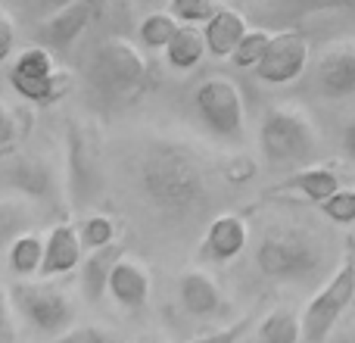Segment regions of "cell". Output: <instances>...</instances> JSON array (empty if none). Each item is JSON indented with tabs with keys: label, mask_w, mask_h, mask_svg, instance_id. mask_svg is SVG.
Returning <instances> with one entry per match:
<instances>
[{
	"label": "cell",
	"mask_w": 355,
	"mask_h": 343,
	"mask_svg": "<svg viewBox=\"0 0 355 343\" xmlns=\"http://www.w3.org/2000/svg\"><path fill=\"white\" fill-rule=\"evenodd\" d=\"M168 10L181 25H206L218 12L215 0H168Z\"/></svg>",
	"instance_id": "obj_29"
},
{
	"label": "cell",
	"mask_w": 355,
	"mask_h": 343,
	"mask_svg": "<svg viewBox=\"0 0 355 343\" xmlns=\"http://www.w3.org/2000/svg\"><path fill=\"white\" fill-rule=\"evenodd\" d=\"M277 10H287L290 16H312V12L355 10V0H275Z\"/></svg>",
	"instance_id": "obj_32"
},
{
	"label": "cell",
	"mask_w": 355,
	"mask_h": 343,
	"mask_svg": "<svg viewBox=\"0 0 355 343\" xmlns=\"http://www.w3.org/2000/svg\"><path fill=\"white\" fill-rule=\"evenodd\" d=\"M178 296H181V306L187 309L196 319H206V315H215L221 309V290L206 271L190 269L181 275L178 281Z\"/></svg>",
	"instance_id": "obj_19"
},
{
	"label": "cell",
	"mask_w": 355,
	"mask_h": 343,
	"mask_svg": "<svg viewBox=\"0 0 355 343\" xmlns=\"http://www.w3.org/2000/svg\"><path fill=\"white\" fill-rule=\"evenodd\" d=\"M196 112L215 131L218 137H240L243 135L246 110H243V94L234 81L227 78H206L196 87Z\"/></svg>",
	"instance_id": "obj_7"
},
{
	"label": "cell",
	"mask_w": 355,
	"mask_h": 343,
	"mask_svg": "<svg viewBox=\"0 0 355 343\" xmlns=\"http://www.w3.org/2000/svg\"><path fill=\"white\" fill-rule=\"evenodd\" d=\"M44 253H47V237L35 231H22L16 240L10 244V269L16 271L22 281H28L31 275H41V265H44Z\"/></svg>",
	"instance_id": "obj_21"
},
{
	"label": "cell",
	"mask_w": 355,
	"mask_h": 343,
	"mask_svg": "<svg viewBox=\"0 0 355 343\" xmlns=\"http://www.w3.org/2000/svg\"><path fill=\"white\" fill-rule=\"evenodd\" d=\"M321 215L334 225H355V187H340L331 200L321 203Z\"/></svg>",
	"instance_id": "obj_30"
},
{
	"label": "cell",
	"mask_w": 355,
	"mask_h": 343,
	"mask_svg": "<svg viewBox=\"0 0 355 343\" xmlns=\"http://www.w3.org/2000/svg\"><path fill=\"white\" fill-rule=\"evenodd\" d=\"M3 10H19L22 16L35 19V22H47L50 16H56L60 10H66L69 3H75V0H3Z\"/></svg>",
	"instance_id": "obj_31"
},
{
	"label": "cell",
	"mask_w": 355,
	"mask_h": 343,
	"mask_svg": "<svg viewBox=\"0 0 355 343\" xmlns=\"http://www.w3.org/2000/svg\"><path fill=\"white\" fill-rule=\"evenodd\" d=\"M12 309L28 321L35 331L47 334L50 340L75 328V303L62 287L50 281H16L6 287Z\"/></svg>",
	"instance_id": "obj_6"
},
{
	"label": "cell",
	"mask_w": 355,
	"mask_h": 343,
	"mask_svg": "<svg viewBox=\"0 0 355 343\" xmlns=\"http://www.w3.org/2000/svg\"><path fill=\"white\" fill-rule=\"evenodd\" d=\"M12 47H16V22H12V12L3 10L0 12V62L10 60Z\"/></svg>",
	"instance_id": "obj_35"
},
{
	"label": "cell",
	"mask_w": 355,
	"mask_h": 343,
	"mask_svg": "<svg viewBox=\"0 0 355 343\" xmlns=\"http://www.w3.org/2000/svg\"><path fill=\"white\" fill-rule=\"evenodd\" d=\"M56 72L60 69H56L53 50L35 44V47H25L12 60V66L6 69V81H41V78H53Z\"/></svg>",
	"instance_id": "obj_22"
},
{
	"label": "cell",
	"mask_w": 355,
	"mask_h": 343,
	"mask_svg": "<svg viewBox=\"0 0 355 343\" xmlns=\"http://www.w3.org/2000/svg\"><path fill=\"white\" fill-rule=\"evenodd\" d=\"M125 259V244L116 240L110 246H100V250L87 253V259L81 262V290L91 303H100L103 294H110V278L116 271V265Z\"/></svg>",
	"instance_id": "obj_17"
},
{
	"label": "cell",
	"mask_w": 355,
	"mask_h": 343,
	"mask_svg": "<svg viewBox=\"0 0 355 343\" xmlns=\"http://www.w3.org/2000/svg\"><path fill=\"white\" fill-rule=\"evenodd\" d=\"M97 137L81 125H69L66 135V160H69V187H72V200L91 203L103 187V172H100V153H97Z\"/></svg>",
	"instance_id": "obj_8"
},
{
	"label": "cell",
	"mask_w": 355,
	"mask_h": 343,
	"mask_svg": "<svg viewBox=\"0 0 355 343\" xmlns=\"http://www.w3.org/2000/svg\"><path fill=\"white\" fill-rule=\"evenodd\" d=\"M3 187L16 190L25 196H47L50 194V169L44 160L28 153H16V156H3Z\"/></svg>",
	"instance_id": "obj_15"
},
{
	"label": "cell",
	"mask_w": 355,
	"mask_h": 343,
	"mask_svg": "<svg viewBox=\"0 0 355 343\" xmlns=\"http://www.w3.org/2000/svg\"><path fill=\"white\" fill-rule=\"evenodd\" d=\"M144 3H159V0H144Z\"/></svg>",
	"instance_id": "obj_40"
},
{
	"label": "cell",
	"mask_w": 355,
	"mask_h": 343,
	"mask_svg": "<svg viewBox=\"0 0 355 343\" xmlns=\"http://www.w3.org/2000/svg\"><path fill=\"white\" fill-rule=\"evenodd\" d=\"M137 187L153 209L178 219L196 212L209 194L206 172L196 156L168 141H156L144 150L137 162Z\"/></svg>",
	"instance_id": "obj_1"
},
{
	"label": "cell",
	"mask_w": 355,
	"mask_h": 343,
	"mask_svg": "<svg viewBox=\"0 0 355 343\" xmlns=\"http://www.w3.org/2000/svg\"><path fill=\"white\" fill-rule=\"evenodd\" d=\"M355 300V237L346 240L343 259H340L337 271L331 281L309 300L306 312H302V337L306 343H327L334 337V328L343 319V312Z\"/></svg>",
	"instance_id": "obj_5"
},
{
	"label": "cell",
	"mask_w": 355,
	"mask_h": 343,
	"mask_svg": "<svg viewBox=\"0 0 355 343\" xmlns=\"http://www.w3.org/2000/svg\"><path fill=\"white\" fill-rule=\"evenodd\" d=\"M150 290H153V278H150V271L144 269L137 259L125 256L122 262L116 265L112 278H110V296L122 309L137 312V309H144L150 303Z\"/></svg>",
	"instance_id": "obj_13"
},
{
	"label": "cell",
	"mask_w": 355,
	"mask_h": 343,
	"mask_svg": "<svg viewBox=\"0 0 355 343\" xmlns=\"http://www.w3.org/2000/svg\"><path fill=\"white\" fill-rule=\"evenodd\" d=\"M206 35H202L196 25H181V31L175 35V41L166 47V62L172 69H181V72H187V69H193L196 62L202 60V53H206Z\"/></svg>",
	"instance_id": "obj_24"
},
{
	"label": "cell",
	"mask_w": 355,
	"mask_h": 343,
	"mask_svg": "<svg viewBox=\"0 0 355 343\" xmlns=\"http://www.w3.org/2000/svg\"><path fill=\"white\" fill-rule=\"evenodd\" d=\"M318 87L324 97H352L355 94V44L331 47L318 60Z\"/></svg>",
	"instance_id": "obj_14"
},
{
	"label": "cell",
	"mask_w": 355,
	"mask_h": 343,
	"mask_svg": "<svg viewBox=\"0 0 355 343\" xmlns=\"http://www.w3.org/2000/svg\"><path fill=\"white\" fill-rule=\"evenodd\" d=\"M246 240H250V225H246V219L237 212H225L209 221L206 250L202 253H206L209 259H215V262H231V259H237L240 253L246 250Z\"/></svg>",
	"instance_id": "obj_12"
},
{
	"label": "cell",
	"mask_w": 355,
	"mask_h": 343,
	"mask_svg": "<svg viewBox=\"0 0 355 343\" xmlns=\"http://www.w3.org/2000/svg\"><path fill=\"white\" fill-rule=\"evenodd\" d=\"M327 343H355V328H349V331H340V334H334Z\"/></svg>",
	"instance_id": "obj_38"
},
{
	"label": "cell",
	"mask_w": 355,
	"mask_h": 343,
	"mask_svg": "<svg viewBox=\"0 0 355 343\" xmlns=\"http://www.w3.org/2000/svg\"><path fill=\"white\" fill-rule=\"evenodd\" d=\"M250 328H252V315H243V319L231 321V325L221 328V331H212V334H206V337H196L190 343H237Z\"/></svg>",
	"instance_id": "obj_33"
},
{
	"label": "cell",
	"mask_w": 355,
	"mask_h": 343,
	"mask_svg": "<svg viewBox=\"0 0 355 343\" xmlns=\"http://www.w3.org/2000/svg\"><path fill=\"white\" fill-rule=\"evenodd\" d=\"M135 343H162V340L159 337H137Z\"/></svg>",
	"instance_id": "obj_39"
},
{
	"label": "cell",
	"mask_w": 355,
	"mask_h": 343,
	"mask_svg": "<svg viewBox=\"0 0 355 343\" xmlns=\"http://www.w3.org/2000/svg\"><path fill=\"white\" fill-rule=\"evenodd\" d=\"M10 87L31 106H53L72 91V75L69 72H56L53 78H41V81H10Z\"/></svg>",
	"instance_id": "obj_23"
},
{
	"label": "cell",
	"mask_w": 355,
	"mask_h": 343,
	"mask_svg": "<svg viewBox=\"0 0 355 343\" xmlns=\"http://www.w3.org/2000/svg\"><path fill=\"white\" fill-rule=\"evenodd\" d=\"M35 131V110L25 103L0 106V160L22 153V144Z\"/></svg>",
	"instance_id": "obj_20"
},
{
	"label": "cell",
	"mask_w": 355,
	"mask_h": 343,
	"mask_svg": "<svg viewBox=\"0 0 355 343\" xmlns=\"http://www.w3.org/2000/svg\"><path fill=\"white\" fill-rule=\"evenodd\" d=\"M259 343H306L302 337V319L293 309H275L256 328Z\"/></svg>",
	"instance_id": "obj_25"
},
{
	"label": "cell",
	"mask_w": 355,
	"mask_h": 343,
	"mask_svg": "<svg viewBox=\"0 0 355 343\" xmlns=\"http://www.w3.org/2000/svg\"><path fill=\"white\" fill-rule=\"evenodd\" d=\"M50 343H112V337L94 325H75L72 331L60 334V337H53Z\"/></svg>",
	"instance_id": "obj_34"
},
{
	"label": "cell",
	"mask_w": 355,
	"mask_h": 343,
	"mask_svg": "<svg viewBox=\"0 0 355 343\" xmlns=\"http://www.w3.org/2000/svg\"><path fill=\"white\" fill-rule=\"evenodd\" d=\"M321 244L312 231L293 225H275L256 246V265L271 281L309 284L321 271Z\"/></svg>",
	"instance_id": "obj_2"
},
{
	"label": "cell",
	"mask_w": 355,
	"mask_h": 343,
	"mask_svg": "<svg viewBox=\"0 0 355 343\" xmlns=\"http://www.w3.org/2000/svg\"><path fill=\"white\" fill-rule=\"evenodd\" d=\"M116 221L110 219V215L97 212V215H87V219H81L78 225V234H81V244H85V250H100V246H110L116 244Z\"/></svg>",
	"instance_id": "obj_27"
},
{
	"label": "cell",
	"mask_w": 355,
	"mask_h": 343,
	"mask_svg": "<svg viewBox=\"0 0 355 343\" xmlns=\"http://www.w3.org/2000/svg\"><path fill=\"white\" fill-rule=\"evenodd\" d=\"M259 150L271 169L300 172V166H312L318 153V131L306 110L275 106L265 112L259 125Z\"/></svg>",
	"instance_id": "obj_3"
},
{
	"label": "cell",
	"mask_w": 355,
	"mask_h": 343,
	"mask_svg": "<svg viewBox=\"0 0 355 343\" xmlns=\"http://www.w3.org/2000/svg\"><path fill=\"white\" fill-rule=\"evenodd\" d=\"M87 81L97 94L110 100H125L141 94L150 85V66L135 44L110 37L94 50L87 62Z\"/></svg>",
	"instance_id": "obj_4"
},
{
	"label": "cell",
	"mask_w": 355,
	"mask_h": 343,
	"mask_svg": "<svg viewBox=\"0 0 355 343\" xmlns=\"http://www.w3.org/2000/svg\"><path fill=\"white\" fill-rule=\"evenodd\" d=\"M252 175H256V162H252V160H234L231 166L225 169V178H227V181H234V184L250 181Z\"/></svg>",
	"instance_id": "obj_36"
},
{
	"label": "cell",
	"mask_w": 355,
	"mask_h": 343,
	"mask_svg": "<svg viewBox=\"0 0 355 343\" xmlns=\"http://www.w3.org/2000/svg\"><path fill=\"white\" fill-rule=\"evenodd\" d=\"M97 10H100V0H75V3H69L66 10H60L56 16H50L47 22L37 25V44L53 50V53L69 50L85 35L91 19L97 16Z\"/></svg>",
	"instance_id": "obj_10"
},
{
	"label": "cell",
	"mask_w": 355,
	"mask_h": 343,
	"mask_svg": "<svg viewBox=\"0 0 355 343\" xmlns=\"http://www.w3.org/2000/svg\"><path fill=\"white\" fill-rule=\"evenodd\" d=\"M271 190H277V194L293 190V194L306 196L309 203L321 206V203L331 200V196L340 190V172L334 169V162H327V166H306V169L293 172L290 178H284V181Z\"/></svg>",
	"instance_id": "obj_16"
},
{
	"label": "cell",
	"mask_w": 355,
	"mask_h": 343,
	"mask_svg": "<svg viewBox=\"0 0 355 343\" xmlns=\"http://www.w3.org/2000/svg\"><path fill=\"white\" fill-rule=\"evenodd\" d=\"M268 44H271V35L265 28H250V35L240 41V47L234 50V56H231V62L237 69H252L256 72V66L262 62V56H265V50H268Z\"/></svg>",
	"instance_id": "obj_28"
},
{
	"label": "cell",
	"mask_w": 355,
	"mask_h": 343,
	"mask_svg": "<svg viewBox=\"0 0 355 343\" xmlns=\"http://www.w3.org/2000/svg\"><path fill=\"white\" fill-rule=\"evenodd\" d=\"M81 250H85V244H81L78 228L69 225V221L53 225L47 234V253H44L41 278L50 281V278L75 271V265H81Z\"/></svg>",
	"instance_id": "obj_11"
},
{
	"label": "cell",
	"mask_w": 355,
	"mask_h": 343,
	"mask_svg": "<svg viewBox=\"0 0 355 343\" xmlns=\"http://www.w3.org/2000/svg\"><path fill=\"white\" fill-rule=\"evenodd\" d=\"M309 66V41L300 31H277L256 66V78L265 85H290Z\"/></svg>",
	"instance_id": "obj_9"
},
{
	"label": "cell",
	"mask_w": 355,
	"mask_h": 343,
	"mask_svg": "<svg viewBox=\"0 0 355 343\" xmlns=\"http://www.w3.org/2000/svg\"><path fill=\"white\" fill-rule=\"evenodd\" d=\"M343 150H346V156L355 162V122H349L346 131H343Z\"/></svg>",
	"instance_id": "obj_37"
},
{
	"label": "cell",
	"mask_w": 355,
	"mask_h": 343,
	"mask_svg": "<svg viewBox=\"0 0 355 343\" xmlns=\"http://www.w3.org/2000/svg\"><path fill=\"white\" fill-rule=\"evenodd\" d=\"M178 31H181V22L172 12H150L141 22V41L147 50H166L175 41Z\"/></svg>",
	"instance_id": "obj_26"
},
{
	"label": "cell",
	"mask_w": 355,
	"mask_h": 343,
	"mask_svg": "<svg viewBox=\"0 0 355 343\" xmlns=\"http://www.w3.org/2000/svg\"><path fill=\"white\" fill-rule=\"evenodd\" d=\"M202 35H206L209 53L218 56V60H231L234 50L240 47V41L250 35V25H246L243 12L218 10L206 25H202Z\"/></svg>",
	"instance_id": "obj_18"
}]
</instances>
